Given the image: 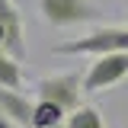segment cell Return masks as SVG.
I'll return each mask as SVG.
<instances>
[{"instance_id": "cell-7", "label": "cell", "mask_w": 128, "mask_h": 128, "mask_svg": "<svg viewBox=\"0 0 128 128\" xmlns=\"http://www.w3.org/2000/svg\"><path fill=\"white\" fill-rule=\"evenodd\" d=\"M67 118V112L51 102V99H35V112H32V128H51V125H61Z\"/></svg>"}, {"instance_id": "cell-6", "label": "cell", "mask_w": 128, "mask_h": 128, "mask_svg": "<svg viewBox=\"0 0 128 128\" xmlns=\"http://www.w3.org/2000/svg\"><path fill=\"white\" fill-rule=\"evenodd\" d=\"M0 106L10 112V115H13L22 128H32V112H35V102H32L22 90H16V86H0Z\"/></svg>"}, {"instance_id": "cell-12", "label": "cell", "mask_w": 128, "mask_h": 128, "mask_svg": "<svg viewBox=\"0 0 128 128\" xmlns=\"http://www.w3.org/2000/svg\"><path fill=\"white\" fill-rule=\"evenodd\" d=\"M51 128H67V118H64V122H61V125H51Z\"/></svg>"}, {"instance_id": "cell-10", "label": "cell", "mask_w": 128, "mask_h": 128, "mask_svg": "<svg viewBox=\"0 0 128 128\" xmlns=\"http://www.w3.org/2000/svg\"><path fill=\"white\" fill-rule=\"evenodd\" d=\"M0 128H22V125H19V122H16L13 115H10V112H6L3 106H0Z\"/></svg>"}, {"instance_id": "cell-3", "label": "cell", "mask_w": 128, "mask_h": 128, "mask_svg": "<svg viewBox=\"0 0 128 128\" xmlns=\"http://www.w3.org/2000/svg\"><path fill=\"white\" fill-rule=\"evenodd\" d=\"M83 77L80 74H51V77L35 80V99H51L58 102L64 112H74L77 106H83Z\"/></svg>"}, {"instance_id": "cell-4", "label": "cell", "mask_w": 128, "mask_h": 128, "mask_svg": "<svg viewBox=\"0 0 128 128\" xmlns=\"http://www.w3.org/2000/svg\"><path fill=\"white\" fill-rule=\"evenodd\" d=\"M128 77V51H109V54H96L93 64L83 74V90L86 93H102L115 83Z\"/></svg>"}, {"instance_id": "cell-8", "label": "cell", "mask_w": 128, "mask_h": 128, "mask_svg": "<svg viewBox=\"0 0 128 128\" xmlns=\"http://www.w3.org/2000/svg\"><path fill=\"white\" fill-rule=\"evenodd\" d=\"M0 86L22 90V61L16 54H10L6 48H0Z\"/></svg>"}, {"instance_id": "cell-9", "label": "cell", "mask_w": 128, "mask_h": 128, "mask_svg": "<svg viewBox=\"0 0 128 128\" xmlns=\"http://www.w3.org/2000/svg\"><path fill=\"white\" fill-rule=\"evenodd\" d=\"M67 128H106L102 112L93 106H77L74 112H67Z\"/></svg>"}, {"instance_id": "cell-11", "label": "cell", "mask_w": 128, "mask_h": 128, "mask_svg": "<svg viewBox=\"0 0 128 128\" xmlns=\"http://www.w3.org/2000/svg\"><path fill=\"white\" fill-rule=\"evenodd\" d=\"M3 38H6V35H3V26H0V48H3Z\"/></svg>"}, {"instance_id": "cell-1", "label": "cell", "mask_w": 128, "mask_h": 128, "mask_svg": "<svg viewBox=\"0 0 128 128\" xmlns=\"http://www.w3.org/2000/svg\"><path fill=\"white\" fill-rule=\"evenodd\" d=\"M54 54H109V51H128V26H96L80 38H67L51 48Z\"/></svg>"}, {"instance_id": "cell-5", "label": "cell", "mask_w": 128, "mask_h": 128, "mask_svg": "<svg viewBox=\"0 0 128 128\" xmlns=\"http://www.w3.org/2000/svg\"><path fill=\"white\" fill-rule=\"evenodd\" d=\"M0 26H3V48L16 54L19 61H26V29H22V13L13 0H0Z\"/></svg>"}, {"instance_id": "cell-2", "label": "cell", "mask_w": 128, "mask_h": 128, "mask_svg": "<svg viewBox=\"0 0 128 128\" xmlns=\"http://www.w3.org/2000/svg\"><path fill=\"white\" fill-rule=\"evenodd\" d=\"M38 13L54 29H70L102 19V10L90 0H38Z\"/></svg>"}]
</instances>
